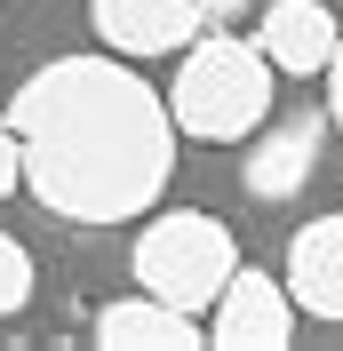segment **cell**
Segmentation results:
<instances>
[{
	"instance_id": "cell-1",
	"label": "cell",
	"mask_w": 343,
	"mask_h": 351,
	"mask_svg": "<svg viewBox=\"0 0 343 351\" xmlns=\"http://www.w3.org/2000/svg\"><path fill=\"white\" fill-rule=\"evenodd\" d=\"M24 152V184L64 223H120L144 216L176 176V120L168 96L136 80L120 56H56L8 104Z\"/></svg>"
},
{
	"instance_id": "cell-2",
	"label": "cell",
	"mask_w": 343,
	"mask_h": 351,
	"mask_svg": "<svg viewBox=\"0 0 343 351\" xmlns=\"http://www.w3.org/2000/svg\"><path fill=\"white\" fill-rule=\"evenodd\" d=\"M184 72L168 80V120L176 136H200V144H248V136L272 120V96H279V72L263 48L232 40V32H208V40H184L176 48Z\"/></svg>"
},
{
	"instance_id": "cell-3",
	"label": "cell",
	"mask_w": 343,
	"mask_h": 351,
	"mask_svg": "<svg viewBox=\"0 0 343 351\" xmlns=\"http://www.w3.org/2000/svg\"><path fill=\"white\" fill-rule=\"evenodd\" d=\"M232 271H239V240L224 232V216H208V208L152 216L144 240H136V280H144V295H160V304H176V311H208Z\"/></svg>"
},
{
	"instance_id": "cell-4",
	"label": "cell",
	"mask_w": 343,
	"mask_h": 351,
	"mask_svg": "<svg viewBox=\"0 0 343 351\" xmlns=\"http://www.w3.org/2000/svg\"><path fill=\"white\" fill-rule=\"evenodd\" d=\"M287 335H296V295L256 263L232 271L224 295L208 304V343H224V351H279Z\"/></svg>"
},
{
	"instance_id": "cell-5",
	"label": "cell",
	"mask_w": 343,
	"mask_h": 351,
	"mask_svg": "<svg viewBox=\"0 0 343 351\" xmlns=\"http://www.w3.org/2000/svg\"><path fill=\"white\" fill-rule=\"evenodd\" d=\"M320 144H327V120H320V112L272 120V128L248 144V160H239L248 199H296L303 184H311V168H320Z\"/></svg>"
},
{
	"instance_id": "cell-6",
	"label": "cell",
	"mask_w": 343,
	"mask_h": 351,
	"mask_svg": "<svg viewBox=\"0 0 343 351\" xmlns=\"http://www.w3.org/2000/svg\"><path fill=\"white\" fill-rule=\"evenodd\" d=\"M88 24L120 56H176L208 16H200V0H88Z\"/></svg>"
},
{
	"instance_id": "cell-7",
	"label": "cell",
	"mask_w": 343,
	"mask_h": 351,
	"mask_svg": "<svg viewBox=\"0 0 343 351\" xmlns=\"http://www.w3.org/2000/svg\"><path fill=\"white\" fill-rule=\"evenodd\" d=\"M335 40H343V24H335L327 0H272V8H263V32H256V48L272 56V72H296V80L327 72Z\"/></svg>"
},
{
	"instance_id": "cell-8",
	"label": "cell",
	"mask_w": 343,
	"mask_h": 351,
	"mask_svg": "<svg viewBox=\"0 0 343 351\" xmlns=\"http://www.w3.org/2000/svg\"><path fill=\"white\" fill-rule=\"evenodd\" d=\"M287 295H296V311H311V319H343V216H311L287 240Z\"/></svg>"
},
{
	"instance_id": "cell-9",
	"label": "cell",
	"mask_w": 343,
	"mask_h": 351,
	"mask_svg": "<svg viewBox=\"0 0 343 351\" xmlns=\"http://www.w3.org/2000/svg\"><path fill=\"white\" fill-rule=\"evenodd\" d=\"M96 343H112V351H192L200 311H176L160 295H120V304L96 311Z\"/></svg>"
},
{
	"instance_id": "cell-10",
	"label": "cell",
	"mask_w": 343,
	"mask_h": 351,
	"mask_svg": "<svg viewBox=\"0 0 343 351\" xmlns=\"http://www.w3.org/2000/svg\"><path fill=\"white\" fill-rule=\"evenodd\" d=\"M24 304H32V256L16 232H0V319H16Z\"/></svg>"
},
{
	"instance_id": "cell-11",
	"label": "cell",
	"mask_w": 343,
	"mask_h": 351,
	"mask_svg": "<svg viewBox=\"0 0 343 351\" xmlns=\"http://www.w3.org/2000/svg\"><path fill=\"white\" fill-rule=\"evenodd\" d=\"M16 184H24V152H16V128L0 120V199L16 192Z\"/></svg>"
},
{
	"instance_id": "cell-12",
	"label": "cell",
	"mask_w": 343,
	"mask_h": 351,
	"mask_svg": "<svg viewBox=\"0 0 343 351\" xmlns=\"http://www.w3.org/2000/svg\"><path fill=\"white\" fill-rule=\"evenodd\" d=\"M327 120L343 128V40H335V56H327Z\"/></svg>"
},
{
	"instance_id": "cell-13",
	"label": "cell",
	"mask_w": 343,
	"mask_h": 351,
	"mask_svg": "<svg viewBox=\"0 0 343 351\" xmlns=\"http://www.w3.org/2000/svg\"><path fill=\"white\" fill-rule=\"evenodd\" d=\"M239 8H248V0H200V16H208V24H224V16H239Z\"/></svg>"
}]
</instances>
